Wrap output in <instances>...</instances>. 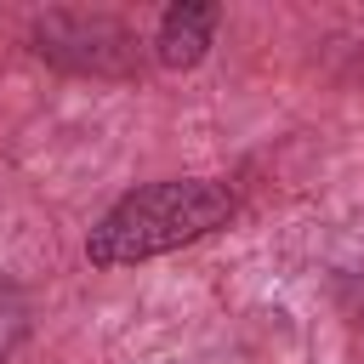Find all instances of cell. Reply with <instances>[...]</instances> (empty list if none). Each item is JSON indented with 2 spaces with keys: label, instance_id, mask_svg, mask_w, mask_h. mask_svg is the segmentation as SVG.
Returning a JSON list of instances; mask_svg holds the SVG:
<instances>
[{
  "label": "cell",
  "instance_id": "obj_1",
  "mask_svg": "<svg viewBox=\"0 0 364 364\" xmlns=\"http://www.w3.org/2000/svg\"><path fill=\"white\" fill-rule=\"evenodd\" d=\"M233 193L210 176H171L119 193L85 233V262L91 267H136L165 250H182L216 228H228Z\"/></svg>",
  "mask_w": 364,
  "mask_h": 364
},
{
  "label": "cell",
  "instance_id": "obj_4",
  "mask_svg": "<svg viewBox=\"0 0 364 364\" xmlns=\"http://www.w3.org/2000/svg\"><path fill=\"white\" fill-rule=\"evenodd\" d=\"M23 324H28V307H23V296H17L11 284H0V358H6L11 347H17Z\"/></svg>",
  "mask_w": 364,
  "mask_h": 364
},
{
  "label": "cell",
  "instance_id": "obj_2",
  "mask_svg": "<svg viewBox=\"0 0 364 364\" xmlns=\"http://www.w3.org/2000/svg\"><path fill=\"white\" fill-rule=\"evenodd\" d=\"M34 51L74 74H131L136 34L108 11H46L34 23Z\"/></svg>",
  "mask_w": 364,
  "mask_h": 364
},
{
  "label": "cell",
  "instance_id": "obj_3",
  "mask_svg": "<svg viewBox=\"0 0 364 364\" xmlns=\"http://www.w3.org/2000/svg\"><path fill=\"white\" fill-rule=\"evenodd\" d=\"M216 23H222V11L205 6V0H176V6H165V11H159V28H154V57H159L165 68H193V63L210 51Z\"/></svg>",
  "mask_w": 364,
  "mask_h": 364
}]
</instances>
